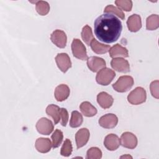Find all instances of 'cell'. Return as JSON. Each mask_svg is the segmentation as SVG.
<instances>
[{
  "label": "cell",
  "mask_w": 159,
  "mask_h": 159,
  "mask_svg": "<svg viewBox=\"0 0 159 159\" xmlns=\"http://www.w3.org/2000/svg\"><path fill=\"white\" fill-rule=\"evenodd\" d=\"M122 30L120 20L111 14H103L94 22V31L96 37L101 42L111 43L118 40Z\"/></svg>",
  "instance_id": "1"
},
{
  "label": "cell",
  "mask_w": 159,
  "mask_h": 159,
  "mask_svg": "<svg viewBox=\"0 0 159 159\" xmlns=\"http://www.w3.org/2000/svg\"><path fill=\"white\" fill-rule=\"evenodd\" d=\"M147 93L144 88L137 87L132 90L127 96V101L133 105H139L145 102Z\"/></svg>",
  "instance_id": "2"
},
{
  "label": "cell",
  "mask_w": 159,
  "mask_h": 159,
  "mask_svg": "<svg viewBox=\"0 0 159 159\" xmlns=\"http://www.w3.org/2000/svg\"><path fill=\"white\" fill-rule=\"evenodd\" d=\"M134 79L132 76L127 75L122 76L112 84V88L119 93H124L129 90L134 85Z\"/></svg>",
  "instance_id": "3"
},
{
  "label": "cell",
  "mask_w": 159,
  "mask_h": 159,
  "mask_svg": "<svg viewBox=\"0 0 159 159\" xmlns=\"http://www.w3.org/2000/svg\"><path fill=\"white\" fill-rule=\"evenodd\" d=\"M115 76L116 73L114 70L104 67L98 71L96 76V80L98 84L107 86L111 83Z\"/></svg>",
  "instance_id": "4"
},
{
  "label": "cell",
  "mask_w": 159,
  "mask_h": 159,
  "mask_svg": "<svg viewBox=\"0 0 159 159\" xmlns=\"http://www.w3.org/2000/svg\"><path fill=\"white\" fill-rule=\"evenodd\" d=\"M71 48L73 56L76 58L81 60H86L88 58L86 47L80 39H74Z\"/></svg>",
  "instance_id": "5"
},
{
  "label": "cell",
  "mask_w": 159,
  "mask_h": 159,
  "mask_svg": "<svg viewBox=\"0 0 159 159\" xmlns=\"http://www.w3.org/2000/svg\"><path fill=\"white\" fill-rule=\"evenodd\" d=\"M36 129L39 133L42 135H50L53 130V124L52 122L46 117L40 118L37 122Z\"/></svg>",
  "instance_id": "6"
},
{
  "label": "cell",
  "mask_w": 159,
  "mask_h": 159,
  "mask_svg": "<svg viewBox=\"0 0 159 159\" xmlns=\"http://www.w3.org/2000/svg\"><path fill=\"white\" fill-rule=\"evenodd\" d=\"M50 40L53 44L60 48L66 47L67 37L65 32L61 30H55L50 35Z\"/></svg>",
  "instance_id": "7"
},
{
  "label": "cell",
  "mask_w": 159,
  "mask_h": 159,
  "mask_svg": "<svg viewBox=\"0 0 159 159\" xmlns=\"http://www.w3.org/2000/svg\"><path fill=\"white\" fill-rule=\"evenodd\" d=\"M120 140L122 146L129 149L135 148L138 142L136 136L130 132H124L120 136Z\"/></svg>",
  "instance_id": "8"
},
{
  "label": "cell",
  "mask_w": 159,
  "mask_h": 159,
  "mask_svg": "<svg viewBox=\"0 0 159 159\" xmlns=\"http://www.w3.org/2000/svg\"><path fill=\"white\" fill-rule=\"evenodd\" d=\"M58 68L63 72L66 73L71 67V62L68 55L66 53H58L55 58Z\"/></svg>",
  "instance_id": "9"
},
{
  "label": "cell",
  "mask_w": 159,
  "mask_h": 159,
  "mask_svg": "<svg viewBox=\"0 0 159 159\" xmlns=\"http://www.w3.org/2000/svg\"><path fill=\"white\" fill-rule=\"evenodd\" d=\"M99 124L104 129L114 128L118 123V118L114 114H106L99 119Z\"/></svg>",
  "instance_id": "10"
},
{
  "label": "cell",
  "mask_w": 159,
  "mask_h": 159,
  "mask_svg": "<svg viewBox=\"0 0 159 159\" xmlns=\"http://www.w3.org/2000/svg\"><path fill=\"white\" fill-rule=\"evenodd\" d=\"M112 68L120 73H128L130 71V65L127 60L122 58H114L111 61Z\"/></svg>",
  "instance_id": "11"
},
{
  "label": "cell",
  "mask_w": 159,
  "mask_h": 159,
  "mask_svg": "<svg viewBox=\"0 0 159 159\" xmlns=\"http://www.w3.org/2000/svg\"><path fill=\"white\" fill-rule=\"evenodd\" d=\"M87 65L91 71L97 72L106 66V61L102 58L93 56L87 59Z\"/></svg>",
  "instance_id": "12"
},
{
  "label": "cell",
  "mask_w": 159,
  "mask_h": 159,
  "mask_svg": "<svg viewBox=\"0 0 159 159\" xmlns=\"http://www.w3.org/2000/svg\"><path fill=\"white\" fill-rule=\"evenodd\" d=\"M120 145V140L119 137L114 134H110L106 135L104 140V145L110 151L117 150Z\"/></svg>",
  "instance_id": "13"
},
{
  "label": "cell",
  "mask_w": 159,
  "mask_h": 159,
  "mask_svg": "<svg viewBox=\"0 0 159 159\" xmlns=\"http://www.w3.org/2000/svg\"><path fill=\"white\" fill-rule=\"evenodd\" d=\"M90 133L87 128H81L75 134L77 149L85 145L89 140Z\"/></svg>",
  "instance_id": "14"
},
{
  "label": "cell",
  "mask_w": 159,
  "mask_h": 159,
  "mask_svg": "<svg viewBox=\"0 0 159 159\" xmlns=\"http://www.w3.org/2000/svg\"><path fill=\"white\" fill-rule=\"evenodd\" d=\"M127 25L129 30L132 32L139 31L142 27L141 17L139 15L134 14L128 17Z\"/></svg>",
  "instance_id": "15"
},
{
  "label": "cell",
  "mask_w": 159,
  "mask_h": 159,
  "mask_svg": "<svg viewBox=\"0 0 159 159\" xmlns=\"http://www.w3.org/2000/svg\"><path fill=\"white\" fill-rule=\"evenodd\" d=\"M70 88L65 84L57 86L54 91V96L57 101H63L66 100L70 95Z\"/></svg>",
  "instance_id": "16"
},
{
  "label": "cell",
  "mask_w": 159,
  "mask_h": 159,
  "mask_svg": "<svg viewBox=\"0 0 159 159\" xmlns=\"http://www.w3.org/2000/svg\"><path fill=\"white\" fill-rule=\"evenodd\" d=\"M35 147L38 152L45 153L48 152L51 150L52 143L48 138L40 137L36 140Z\"/></svg>",
  "instance_id": "17"
},
{
  "label": "cell",
  "mask_w": 159,
  "mask_h": 159,
  "mask_svg": "<svg viewBox=\"0 0 159 159\" xmlns=\"http://www.w3.org/2000/svg\"><path fill=\"white\" fill-rule=\"evenodd\" d=\"M97 101L102 108L108 109L112 106L114 102V99L108 93L102 91L98 94Z\"/></svg>",
  "instance_id": "18"
},
{
  "label": "cell",
  "mask_w": 159,
  "mask_h": 159,
  "mask_svg": "<svg viewBox=\"0 0 159 159\" xmlns=\"http://www.w3.org/2000/svg\"><path fill=\"white\" fill-rule=\"evenodd\" d=\"M109 55L111 58H116V57H129V52L128 50L120 45L119 43H116L113 45L112 47L110 48L109 50Z\"/></svg>",
  "instance_id": "19"
},
{
  "label": "cell",
  "mask_w": 159,
  "mask_h": 159,
  "mask_svg": "<svg viewBox=\"0 0 159 159\" xmlns=\"http://www.w3.org/2000/svg\"><path fill=\"white\" fill-rule=\"evenodd\" d=\"M47 114L51 117L54 122L55 125L57 124L60 119V108L55 104H50L46 108Z\"/></svg>",
  "instance_id": "20"
},
{
  "label": "cell",
  "mask_w": 159,
  "mask_h": 159,
  "mask_svg": "<svg viewBox=\"0 0 159 159\" xmlns=\"http://www.w3.org/2000/svg\"><path fill=\"white\" fill-rule=\"evenodd\" d=\"M80 109L81 113L86 117H93L97 114L96 108L88 101L83 102L80 106Z\"/></svg>",
  "instance_id": "21"
},
{
  "label": "cell",
  "mask_w": 159,
  "mask_h": 159,
  "mask_svg": "<svg viewBox=\"0 0 159 159\" xmlns=\"http://www.w3.org/2000/svg\"><path fill=\"white\" fill-rule=\"evenodd\" d=\"M90 47L92 49V50L97 53V54H104L106 53L110 49V46L108 45H104L103 43H100L97 40L94 39L91 43Z\"/></svg>",
  "instance_id": "22"
},
{
  "label": "cell",
  "mask_w": 159,
  "mask_h": 159,
  "mask_svg": "<svg viewBox=\"0 0 159 159\" xmlns=\"http://www.w3.org/2000/svg\"><path fill=\"white\" fill-rule=\"evenodd\" d=\"M159 27V16L152 14L146 19V29L148 30H155Z\"/></svg>",
  "instance_id": "23"
},
{
  "label": "cell",
  "mask_w": 159,
  "mask_h": 159,
  "mask_svg": "<svg viewBox=\"0 0 159 159\" xmlns=\"http://www.w3.org/2000/svg\"><path fill=\"white\" fill-rule=\"evenodd\" d=\"M83 121L82 115L77 111H73L71 112V119L70 120V126L72 128L80 127Z\"/></svg>",
  "instance_id": "24"
},
{
  "label": "cell",
  "mask_w": 159,
  "mask_h": 159,
  "mask_svg": "<svg viewBox=\"0 0 159 159\" xmlns=\"http://www.w3.org/2000/svg\"><path fill=\"white\" fill-rule=\"evenodd\" d=\"M81 35L83 41L88 45H89L91 41L94 39V35L93 34L91 27H89L88 25H86L83 27Z\"/></svg>",
  "instance_id": "25"
},
{
  "label": "cell",
  "mask_w": 159,
  "mask_h": 159,
  "mask_svg": "<svg viewBox=\"0 0 159 159\" xmlns=\"http://www.w3.org/2000/svg\"><path fill=\"white\" fill-rule=\"evenodd\" d=\"M35 9L40 16H45L49 12L50 5L47 1H39L36 2Z\"/></svg>",
  "instance_id": "26"
},
{
  "label": "cell",
  "mask_w": 159,
  "mask_h": 159,
  "mask_svg": "<svg viewBox=\"0 0 159 159\" xmlns=\"http://www.w3.org/2000/svg\"><path fill=\"white\" fill-rule=\"evenodd\" d=\"M51 139L52 140V147L53 148L58 147L63 139V132L59 129H56L52 135Z\"/></svg>",
  "instance_id": "27"
},
{
  "label": "cell",
  "mask_w": 159,
  "mask_h": 159,
  "mask_svg": "<svg viewBox=\"0 0 159 159\" xmlns=\"http://www.w3.org/2000/svg\"><path fill=\"white\" fill-rule=\"evenodd\" d=\"M104 12L107 14H111L113 15H116L117 17L121 19H124L125 14L123 11L119 8L114 6L113 5H107L104 9Z\"/></svg>",
  "instance_id": "28"
},
{
  "label": "cell",
  "mask_w": 159,
  "mask_h": 159,
  "mask_svg": "<svg viewBox=\"0 0 159 159\" xmlns=\"http://www.w3.org/2000/svg\"><path fill=\"white\" fill-rule=\"evenodd\" d=\"M73 148L70 139H66L61 148L60 154L64 157H69L72 152Z\"/></svg>",
  "instance_id": "29"
},
{
  "label": "cell",
  "mask_w": 159,
  "mask_h": 159,
  "mask_svg": "<svg viewBox=\"0 0 159 159\" xmlns=\"http://www.w3.org/2000/svg\"><path fill=\"white\" fill-rule=\"evenodd\" d=\"M102 157V152L98 147H91L87 151V159H99Z\"/></svg>",
  "instance_id": "30"
},
{
  "label": "cell",
  "mask_w": 159,
  "mask_h": 159,
  "mask_svg": "<svg viewBox=\"0 0 159 159\" xmlns=\"http://www.w3.org/2000/svg\"><path fill=\"white\" fill-rule=\"evenodd\" d=\"M115 3L120 9L127 12L130 11L132 8V1L130 0H117Z\"/></svg>",
  "instance_id": "31"
},
{
  "label": "cell",
  "mask_w": 159,
  "mask_h": 159,
  "mask_svg": "<svg viewBox=\"0 0 159 159\" xmlns=\"http://www.w3.org/2000/svg\"><path fill=\"white\" fill-rule=\"evenodd\" d=\"M158 80H155L152 81L150 85L151 94L156 99H158Z\"/></svg>",
  "instance_id": "32"
},
{
  "label": "cell",
  "mask_w": 159,
  "mask_h": 159,
  "mask_svg": "<svg viewBox=\"0 0 159 159\" xmlns=\"http://www.w3.org/2000/svg\"><path fill=\"white\" fill-rule=\"evenodd\" d=\"M68 112L65 108H60V119L62 126H66L68 120Z\"/></svg>",
  "instance_id": "33"
}]
</instances>
